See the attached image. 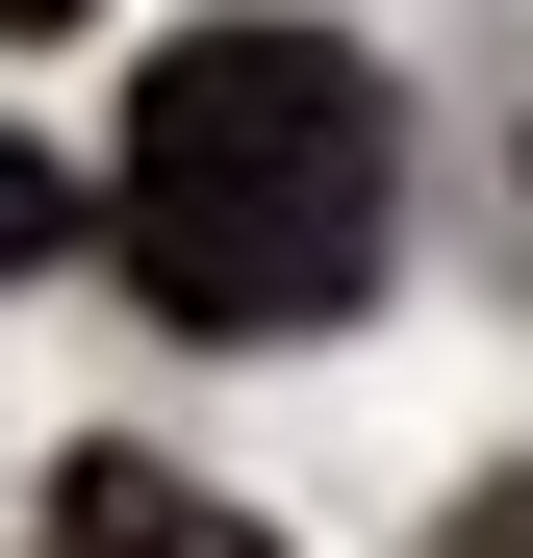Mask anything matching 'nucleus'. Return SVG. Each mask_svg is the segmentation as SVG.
Segmentation results:
<instances>
[{
  "mask_svg": "<svg viewBox=\"0 0 533 558\" xmlns=\"http://www.w3.org/2000/svg\"><path fill=\"white\" fill-rule=\"evenodd\" d=\"M458 558H533V483H483V508H458Z\"/></svg>",
  "mask_w": 533,
  "mask_h": 558,
  "instance_id": "4",
  "label": "nucleus"
},
{
  "mask_svg": "<svg viewBox=\"0 0 533 558\" xmlns=\"http://www.w3.org/2000/svg\"><path fill=\"white\" fill-rule=\"evenodd\" d=\"M51 558H280V533H229L204 483H153V457H76V483H51Z\"/></svg>",
  "mask_w": 533,
  "mask_h": 558,
  "instance_id": "2",
  "label": "nucleus"
},
{
  "mask_svg": "<svg viewBox=\"0 0 533 558\" xmlns=\"http://www.w3.org/2000/svg\"><path fill=\"white\" fill-rule=\"evenodd\" d=\"M102 229H128V279L178 330H330L381 279V229H407V128H381V76L330 26H178L153 102H128Z\"/></svg>",
  "mask_w": 533,
  "mask_h": 558,
  "instance_id": "1",
  "label": "nucleus"
},
{
  "mask_svg": "<svg viewBox=\"0 0 533 558\" xmlns=\"http://www.w3.org/2000/svg\"><path fill=\"white\" fill-rule=\"evenodd\" d=\"M0 26H76V0H0Z\"/></svg>",
  "mask_w": 533,
  "mask_h": 558,
  "instance_id": "5",
  "label": "nucleus"
},
{
  "mask_svg": "<svg viewBox=\"0 0 533 558\" xmlns=\"http://www.w3.org/2000/svg\"><path fill=\"white\" fill-rule=\"evenodd\" d=\"M26 254H76V178H51L26 128H0V279H26Z\"/></svg>",
  "mask_w": 533,
  "mask_h": 558,
  "instance_id": "3",
  "label": "nucleus"
}]
</instances>
